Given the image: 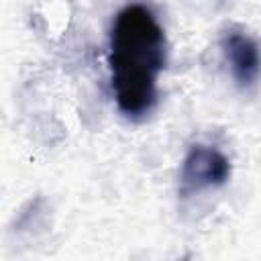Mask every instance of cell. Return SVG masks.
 <instances>
[{
	"instance_id": "obj_1",
	"label": "cell",
	"mask_w": 261,
	"mask_h": 261,
	"mask_svg": "<svg viewBox=\"0 0 261 261\" xmlns=\"http://www.w3.org/2000/svg\"><path fill=\"white\" fill-rule=\"evenodd\" d=\"M108 65L118 108L126 116L149 112L157 98V77L165 65V35L149 8L130 4L116 14Z\"/></svg>"
},
{
	"instance_id": "obj_2",
	"label": "cell",
	"mask_w": 261,
	"mask_h": 261,
	"mask_svg": "<svg viewBox=\"0 0 261 261\" xmlns=\"http://www.w3.org/2000/svg\"><path fill=\"white\" fill-rule=\"evenodd\" d=\"M230 163L228 159L214 147L208 145H194L181 165L179 179H181V192L192 194L200 192L204 188L220 186L228 179Z\"/></svg>"
},
{
	"instance_id": "obj_3",
	"label": "cell",
	"mask_w": 261,
	"mask_h": 261,
	"mask_svg": "<svg viewBox=\"0 0 261 261\" xmlns=\"http://www.w3.org/2000/svg\"><path fill=\"white\" fill-rule=\"evenodd\" d=\"M222 47L234 80L241 86H251L261 69V55L253 39L243 33H228L222 41Z\"/></svg>"
}]
</instances>
